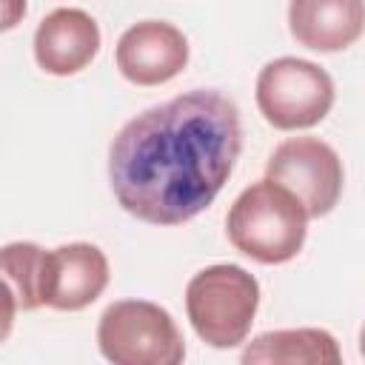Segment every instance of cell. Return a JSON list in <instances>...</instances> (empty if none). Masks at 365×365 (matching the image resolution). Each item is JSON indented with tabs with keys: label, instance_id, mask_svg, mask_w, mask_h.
Instances as JSON below:
<instances>
[{
	"label": "cell",
	"instance_id": "cell-13",
	"mask_svg": "<svg viewBox=\"0 0 365 365\" xmlns=\"http://www.w3.org/2000/svg\"><path fill=\"white\" fill-rule=\"evenodd\" d=\"M359 354L365 356V325H362V331H359Z\"/></svg>",
	"mask_w": 365,
	"mask_h": 365
},
{
	"label": "cell",
	"instance_id": "cell-11",
	"mask_svg": "<svg viewBox=\"0 0 365 365\" xmlns=\"http://www.w3.org/2000/svg\"><path fill=\"white\" fill-rule=\"evenodd\" d=\"M240 365H342V351L325 328H282L254 336Z\"/></svg>",
	"mask_w": 365,
	"mask_h": 365
},
{
	"label": "cell",
	"instance_id": "cell-2",
	"mask_svg": "<svg viewBox=\"0 0 365 365\" xmlns=\"http://www.w3.org/2000/svg\"><path fill=\"white\" fill-rule=\"evenodd\" d=\"M225 231L240 254L262 265H282L302 251L308 214L288 188L259 180L234 200Z\"/></svg>",
	"mask_w": 365,
	"mask_h": 365
},
{
	"label": "cell",
	"instance_id": "cell-5",
	"mask_svg": "<svg viewBox=\"0 0 365 365\" xmlns=\"http://www.w3.org/2000/svg\"><path fill=\"white\" fill-rule=\"evenodd\" d=\"M257 106L274 128H311L334 106V80L311 60L277 57L257 74Z\"/></svg>",
	"mask_w": 365,
	"mask_h": 365
},
{
	"label": "cell",
	"instance_id": "cell-6",
	"mask_svg": "<svg viewBox=\"0 0 365 365\" xmlns=\"http://www.w3.org/2000/svg\"><path fill=\"white\" fill-rule=\"evenodd\" d=\"M265 180L288 188L311 220L334 211L342 194L345 171L339 154L325 140L291 137L271 151L265 163Z\"/></svg>",
	"mask_w": 365,
	"mask_h": 365
},
{
	"label": "cell",
	"instance_id": "cell-8",
	"mask_svg": "<svg viewBox=\"0 0 365 365\" xmlns=\"http://www.w3.org/2000/svg\"><path fill=\"white\" fill-rule=\"evenodd\" d=\"M120 74L134 86H163L188 63L185 34L165 20H143L125 29L114 51Z\"/></svg>",
	"mask_w": 365,
	"mask_h": 365
},
{
	"label": "cell",
	"instance_id": "cell-3",
	"mask_svg": "<svg viewBox=\"0 0 365 365\" xmlns=\"http://www.w3.org/2000/svg\"><path fill=\"white\" fill-rule=\"evenodd\" d=\"M259 305V282L242 265L220 262L197 271L185 288V311L197 336L211 348L245 342Z\"/></svg>",
	"mask_w": 365,
	"mask_h": 365
},
{
	"label": "cell",
	"instance_id": "cell-1",
	"mask_svg": "<svg viewBox=\"0 0 365 365\" xmlns=\"http://www.w3.org/2000/svg\"><path fill=\"white\" fill-rule=\"evenodd\" d=\"M242 148L240 111L217 88H194L128 120L108 148L117 202L143 222L180 225L205 211Z\"/></svg>",
	"mask_w": 365,
	"mask_h": 365
},
{
	"label": "cell",
	"instance_id": "cell-4",
	"mask_svg": "<svg viewBox=\"0 0 365 365\" xmlns=\"http://www.w3.org/2000/svg\"><path fill=\"white\" fill-rule=\"evenodd\" d=\"M97 345L111 365H182L185 359L174 317L148 299L111 302L100 314Z\"/></svg>",
	"mask_w": 365,
	"mask_h": 365
},
{
	"label": "cell",
	"instance_id": "cell-9",
	"mask_svg": "<svg viewBox=\"0 0 365 365\" xmlns=\"http://www.w3.org/2000/svg\"><path fill=\"white\" fill-rule=\"evenodd\" d=\"M100 51L97 20L74 6L48 11L34 31V60L46 74L68 77L86 68Z\"/></svg>",
	"mask_w": 365,
	"mask_h": 365
},
{
	"label": "cell",
	"instance_id": "cell-7",
	"mask_svg": "<svg viewBox=\"0 0 365 365\" xmlns=\"http://www.w3.org/2000/svg\"><path fill=\"white\" fill-rule=\"evenodd\" d=\"M108 285V259L91 242H68L43 251L40 305L54 311H83Z\"/></svg>",
	"mask_w": 365,
	"mask_h": 365
},
{
	"label": "cell",
	"instance_id": "cell-10",
	"mask_svg": "<svg viewBox=\"0 0 365 365\" xmlns=\"http://www.w3.org/2000/svg\"><path fill=\"white\" fill-rule=\"evenodd\" d=\"M291 37L314 51H342L365 31L362 0H294L288 6Z\"/></svg>",
	"mask_w": 365,
	"mask_h": 365
},
{
	"label": "cell",
	"instance_id": "cell-12",
	"mask_svg": "<svg viewBox=\"0 0 365 365\" xmlns=\"http://www.w3.org/2000/svg\"><path fill=\"white\" fill-rule=\"evenodd\" d=\"M0 262H3V279H6V297H9L6 322H11L17 308L20 311L40 308L43 248L37 242H9V245H3Z\"/></svg>",
	"mask_w": 365,
	"mask_h": 365
}]
</instances>
